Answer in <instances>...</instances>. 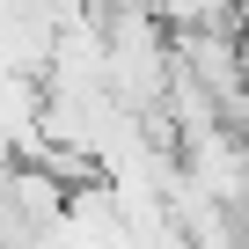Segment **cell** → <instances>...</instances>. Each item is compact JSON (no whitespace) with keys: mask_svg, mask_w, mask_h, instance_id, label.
Instances as JSON below:
<instances>
[{"mask_svg":"<svg viewBox=\"0 0 249 249\" xmlns=\"http://www.w3.org/2000/svg\"><path fill=\"white\" fill-rule=\"evenodd\" d=\"M169 30H198V22H234V0H147Z\"/></svg>","mask_w":249,"mask_h":249,"instance_id":"cell-1","label":"cell"}]
</instances>
